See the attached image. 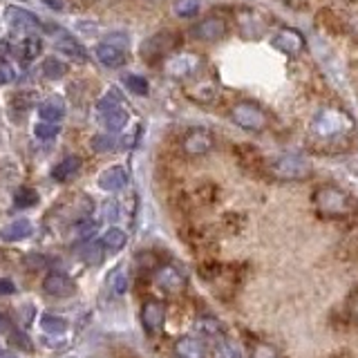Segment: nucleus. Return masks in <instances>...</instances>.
I'll list each match as a JSON object with an SVG mask.
<instances>
[{"mask_svg": "<svg viewBox=\"0 0 358 358\" xmlns=\"http://www.w3.org/2000/svg\"><path fill=\"white\" fill-rule=\"evenodd\" d=\"M313 204H316V210L320 215L327 220H347L356 213L354 197L334 184L318 186L316 193H313Z\"/></svg>", "mask_w": 358, "mask_h": 358, "instance_id": "nucleus-1", "label": "nucleus"}, {"mask_svg": "<svg viewBox=\"0 0 358 358\" xmlns=\"http://www.w3.org/2000/svg\"><path fill=\"white\" fill-rule=\"evenodd\" d=\"M352 128H354L352 117L347 115V112L336 110V108L320 110L311 121V132L316 134L318 139H324V141L338 139V137H343V134L350 132Z\"/></svg>", "mask_w": 358, "mask_h": 358, "instance_id": "nucleus-2", "label": "nucleus"}, {"mask_svg": "<svg viewBox=\"0 0 358 358\" xmlns=\"http://www.w3.org/2000/svg\"><path fill=\"white\" fill-rule=\"evenodd\" d=\"M268 173H271V177L280 179V182H302V179L311 177V164L307 157L287 152V155L275 157V159L268 164Z\"/></svg>", "mask_w": 358, "mask_h": 358, "instance_id": "nucleus-3", "label": "nucleus"}, {"mask_svg": "<svg viewBox=\"0 0 358 358\" xmlns=\"http://www.w3.org/2000/svg\"><path fill=\"white\" fill-rule=\"evenodd\" d=\"M96 112H99V119L103 123V128L110 132H119L128 126V110L123 106V101L119 96L117 90H110V92L96 103Z\"/></svg>", "mask_w": 358, "mask_h": 358, "instance_id": "nucleus-4", "label": "nucleus"}, {"mask_svg": "<svg viewBox=\"0 0 358 358\" xmlns=\"http://www.w3.org/2000/svg\"><path fill=\"white\" fill-rule=\"evenodd\" d=\"M126 34H110V36L96 45V61L101 65L110 67V70H117V67H123L128 61V52H126Z\"/></svg>", "mask_w": 358, "mask_h": 358, "instance_id": "nucleus-5", "label": "nucleus"}, {"mask_svg": "<svg viewBox=\"0 0 358 358\" xmlns=\"http://www.w3.org/2000/svg\"><path fill=\"white\" fill-rule=\"evenodd\" d=\"M231 121L238 128L249 130V132H262L268 123L266 112L257 103H253V101H240L238 106H233L231 108Z\"/></svg>", "mask_w": 358, "mask_h": 358, "instance_id": "nucleus-6", "label": "nucleus"}, {"mask_svg": "<svg viewBox=\"0 0 358 358\" xmlns=\"http://www.w3.org/2000/svg\"><path fill=\"white\" fill-rule=\"evenodd\" d=\"M152 280H155V285L168 296H179L188 285L186 275L179 271L175 264H159L155 268Z\"/></svg>", "mask_w": 358, "mask_h": 358, "instance_id": "nucleus-7", "label": "nucleus"}, {"mask_svg": "<svg viewBox=\"0 0 358 358\" xmlns=\"http://www.w3.org/2000/svg\"><path fill=\"white\" fill-rule=\"evenodd\" d=\"M3 18H5V22H7L11 29L22 34V36H25V34H29V31H34V29H41L43 27V20L36 14H31L29 9H22L18 5L5 7Z\"/></svg>", "mask_w": 358, "mask_h": 358, "instance_id": "nucleus-8", "label": "nucleus"}, {"mask_svg": "<svg viewBox=\"0 0 358 358\" xmlns=\"http://www.w3.org/2000/svg\"><path fill=\"white\" fill-rule=\"evenodd\" d=\"M215 148V137L206 128H193L184 134L182 139V150L188 157H204Z\"/></svg>", "mask_w": 358, "mask_h": 358, "instance_id": "nucleus-9", "label": "nucleus"}, {"mask_svg": "<svg viewBox=\"0 0 358 358\" xmlns=\"http://www.w3.org/2000/svg\"><path fill=\"white\" fill-rule=\"evenodd\" d=\"M166 313H168V309H166L164 300L148 298L141 305V324H143V329L148 334H159L164 329Z\"/></svg>", "mask_w": 358, "mask_h": 358, "instance_id": "nucleus-10", "label": "nucleus"}, {"mask_svg": "<svg viewBox=\"0 0 358 358\" xmlns=\"http://www.w3.org/2000/svg\"><path fill=\"white\" fill-rule=\"evenodd\" d=\"M227 31H229L227 20L220 16H206L193 27V36L204 43H217L227 36Z\"/></svg>", "mask_w": 358, "mask_h": 358, "instance_id": "nucleus-11", "label": "nucleus"}, {"mask_svg": "<svg viewBox=\"0 0 358 358\" xmlns=\"http://www.w3.org/2000/svg\"><path fill=\"white\" fill-rule=\"evenodd\" d=\"M199 65H201V59L197 54H175V56H168V61H166V72L168 76H173V78H186V76H193L197 70H199Z\"/></svg>", "mask_w": 358, "mask_h": 358, "instance_id": "nucleus-12", "label": "nucleus"}, {"mask_svg": "<svg viewBox=\"0 0 358 358\" xmlns=\"http://www.w3.org/2000/svg\"><path fill=\"white\" fill-rule=\"evenodd\" d=\"M43 291L52 298H70L76 294V285L67 273L52 271L43 280Z\"/></svg>", "mask_w": 358, "mask_h": 358, "instance_id": "nucleus-13", "label": "nucleus"}, {"mask_svg": "<svg viewBox=\"0 0 358 358\" xmlns=\"http://www.w3.org/2000/svg\"><path fill=\"white\" fill-rule=\"evenodd\" d=\"M273 48L280 50L282 54H287V56H296L305 50V36H302L298 29L282 27L273 36Z\"/></svg>", "mask_w": 358, "mask_h": 358, "instance_id": "nucleus-14", "label": "nucleus"}, {"mask_svg": "<svg viewBox=\"0 0 358 358\" xmlns=\"http://www.w3.org/2000/svg\"><path fill=\"white\" fill-rule=\"evenodd\" d=\"M43 52V38L34 36V34H25L18 43H14V56L20 63H31L34 59H38Z\"/></svg>", "mask_w": 358, "mask_h": 358, "instance_id": "nucleus-15", "label": "nucleus"}, {"mask_svg": "<svg viewBox=\"0 0 358 358\" xmlns=\"http://www.w3.org/2000/svg\"><path fill=\"white\" fill-rule=\"evenodd\" d=\"M128 184V173L123 166H110L99 175V188L106 193H119Z\"/></svg>", "mask_w": 358, "mask_h": 358, "instance_id": "nucleus-16", "label": "nucleus"}, {"mask_svg": "<svg viewBox=\"0 0 358 358\" xmlns=\"http://www.w3.org/2000/svg\"><path fill=\"white\" fill-rule=\"evenodd\" d=\"M177 358H206V345L197 336H182L173 345Z\"/></svg>", "mask_w": 358, "mask_h": 358, "instance_id": "nucleus-17", "label": "nucleus"}, {"mask_svg": "<svg viewBox=\"0 0 358 358\" xmlns=\"http://www.w3.org/2000/svg\"><path fill=\"white\" fill-rule=\"evenodd\" d=\"M173 34H157V36L148 38L143 45H141V56L145 61H152V59H162V56L168 54V50L173 48Z\"/></svg>", "mask_w": 358, "mask_h": 358, "instance_id": "nucleus-18", "label": "nucleus"}, {"mask_svg": "<svg viewBox=\"0 0 358 358\" xmlns=\"http://www.w3.org/2000/svg\"><path fill=\"white\" fill-rule=\"evenodd\" d=\"M67 115V106L61 96H50L38 103V119L48 123H61Z\"/></svg>", "mask_w": 358, "mask_h": 358, "instance_id": "nucleus-19", "label": "nucleus"}, {"mask_svg": "<svg viewBox=\"0 0 358 358\" xmlns=\"http://www.w3.org/2000/svg\"><path fill=\"white\" fill-rule=\"evenodd\" d=\"M31 233H34V224L25 217H20L0 229V242H20V240L31 238Z\"/></svg>", "mask_w": 358, "mask_h": 358, "instance_id": "nucleus-20", "label": "nucleus"}, {"mask_svg": "<svg viewBox=\"0 0 358 358\" xmlns=\"http://www.w3.org/2000/svg\"><path fill=\"white\" fill-rule=\"evenodd\" d=\"M78 171H81V157L70 155V157H65V159H61L52 168V179H54V182H59V184H67L78 175Z\"/></svg>", "mask_w": 358, "mask_h": 358, "instance_id": "nucleus-21", "label": "nucleus"}, {"mask_svg": "<svg viewBox=\"0 0 358 358\" xmlns=\"http://www.w3.org/2000/svg\"><path fill=\"white\" fill-rule=\"evenodd\" d=\"M240 27H242V34L246 38H260L262 34H264V20L262 16L257 14V11L253 9H242L240 11Z\"/></svg>", "mask_w": 358, "mask_h": 358, "instance_id": "nucleus-22", "label": "nucleus"}, {"mask_svg": "<svg viewBox=\"0 0 358 358\" xmlns=\"http://www.w3.org/2000/svg\"><path fill=\"white\" fill-rule=\"evenodd\" d=\"M210 341H213V347H210L213 358H244L242 347L235 341H231L227 334H220Z\"/></svg>", "mask_w": 358, "mask_h": 358, "instance_id": "nucleus-23", "label": "nucleus"}, {"mask_svg": "<svg viewBox=\"0 0 358 358\" xmlns=\"http://www.w3.org/2000/svg\"><path fill=\"white\" fill-rule=\"evenodd\" d=\"M56 50H59V54L65 56V59H72V61H78V63L87 61V52L83 50V45L76 43V38L67 36V34H63V38L56 43Z\"/></svg>", "mask_w": 358, "mask_h": 358, "instance_id": "nucleus-24", "label": "nucleus"}, {"mask_svg": "<svg viewBox=\"0 0 358 358\" xmlns=\"http://www.w3.org/2000/svg\"><path fill=\"white\" fill-rule=\"evenodd\" d=\"M38 324L48 336H63V334H67V329H70V322H67L63 316H54V313H41Z\"/></svg>", "mask_w": 358, "mask_h": 358, "instance_id": "nucleus-25", "label": "nucleus"}, {"mask_svg": "<svg viewBox=\"0 0 358 358\" xmlns=\"http://www.w3.org/2000/svg\"><path fill=\"white\" fill-rule=\"evenodd\" d=\"M101 244H103L106 253H119V251H123V246L128 244V235L123 233L121 229L112 227V229L106 231L103 238H101Z\"/></svg>", "mask_w": 358, "mask_h": 358, "instance_id": "nucleus-26", "label": "nucleus"}, {"mask_svg": "<svg viewBox=\"0 0 358 358\" xmlns=\"http://www.w3.org/2000/svg\"><path fill=\"white\" fill-rule=\"evenodd\" d=\"M41 70H43V76L52 78V81H59V78L67 76V72H70V65H67L65 61H61V59H56V56H48V59L43 61Z\"/></svg>", "mask_w": 358, "mask_h": 358, "instance_id": "nucleus-27", "label": "nucleus"}, {"mask_svg": "<svg viewBox=\"0 0 358 358\" xmlns=\"http://www.w3.org/2000/svg\"><path fill=\"white\" fill-rule=\"evenodd\" d=\"M188 96L190 99H195L197 103H213V101L217 99V87L208 83V81H199L197 85H193L188 90Z\"/></svg>", "mask_w": 358, "mask_h": 358, "instance_id": "nucleus-28", "label": "nucleus"}, {"mask_svg": "<svg viewBox=\"0 0 358 358\" xmlns=\"http://www.w3.org/2000/svg\"><path fill=\"white\" fill-rule=\"evenodd\" d=\"M123 85H126V90H130V94H137V96H148L150 92L148 78L141 74H126L123 76Z\"/></svg>", "mask_w": 358, "mask_h": 358, "instance_id": "nucleus-29", "label": "nucleus"}, {"mask_svg": "<svg viewBox=\"0 0 358 358\" xmlns=\"http://www.w3.org/2000/svg\"><path fill=\"white\" fill-rule=\"evenodd\" d=\"M103 255H106V249H103V244H101V240L99 242H85L83 249H81V257H83L85 264H101L103 262Z\"/></svg>", "mask_w": 358, "mask_h": 358, "instance_id": "nucleus-30", "label": "nucleus"}, {"mask_svg": "<svg viewBox=\"0 0 358 358\" xmlns=\"http://www.w3.org/2000/svg\"><path fill=\"white\" fill-rule=\"evenodd\" d=\"M199 7H201V0H175L173 11H175L177 18L190 20L199 14Z\"/></svg>", "mask_w": 358, "mask_h": 358, "instance_id": "nucleus-31", "label": "nucleus"}, {"mask_svg": "<svg viewBox=\"0 0 358 358\" xmlns=\"http://www.w3.org/2000/svg\"><path fill=\"white\" fill-rule=\"evenodd\" d=\"M36 204H38V193L34 188L22 186V188L16 190V195H14V206L16 208H31Z\"/></svg>", "mask_w": 358, "mask_h": 358, "instance_id": "nucleus-32", "label": "nucleus"}, {"mask_svg": "<svg viewBox=\"0 0 358 358\" xmlns=\"http://www.w3.org/2000/svg\"><path fill=\"white\" fill-rule=\"evenodd\" d=\"M128 285H130V280H128V273L123 271V268H117V271L110 275V289H112V294H115V296L126 294Z\"/></svg>", "mask_w": 358, "mask_h": 358, "instance_id": "nucleus-33", "label": "nucleus"}, {"mask_svg": "<svg viewBox=\"0 0 358 358\" xmlns=\"http://www.w3.org/2000/svg\"><path fill=\"white\" fill-rule=\"evenodd\" d=\"M59 132H61V126H59V123L38 121L36 126H34V134H36V139H41V141H50V139H54Z\"/></svg>", "mask_w": 358, "mask_h": 358, "instance_id": "nucleus-34", "label": "nucleus"}, {"mask_svg": "<svg viewBox=\"0 0 358 358\" xmlns=\"http://www.w3.org/2000/svg\"><path fill=\"white\" fill-rule=\"evenodd\" d=\"M117 148V139L112 134H96L92 139V150L94 152H110Z\"/></svg>", "mask_w": 358, "mask_h": 358, "instance_id": "nucleus-35", "label": "nucleus"}, {"mask_svg": "<svg viewBox=\"0 0 358 358\" xmlns=\"http://www.w3.org/2000/svg\"><path fill=\"white\" fill-rule=\"evenodd\" d=\"M251 358H282L280 356V350L271 343H257L251 352Z\"/></svg>", "mask_w": 358, "mask_h": 358, "instance_id": "nucleus-36", "label": "nucleus"}, {"mask_svg": "<svg viewBox=\"0 0 358 358\" xmlns=\"http://www.w3.org/2000/svg\"><path fill=\"white\" fill-rule=\"evenodd\" d=\"M94 231H96V222L87 220V217L76 220V224H74V235H76L78 240H87Z\"/></svg>", "mask_w": 358, "mask_h": 358, "instance_id": "nucleus-37", "label": "nucleus"}, {"mask_svg": "<svg viewBox=\"0 0 358 358\" xmlns=\"http://www.w3.org/2000/svg\"><path fill=\"white\" fill-rule=\"evenodd\" d=\"M9 343L18 347V350H25V352H31V341L27 338V334H22L18 329H11L9 334Z\"/></svg>", "mask_w": 358, "mask_h": 358, "instance_id": "nucleus-38", "label": "nucleus"}, {"mask_svg": "<svg viewBox=\"0 0 358 358\" xmlns=\"http://www.w3.org/2000/svg\"><path fill=\"white\" fill-rule=\"evenodd\" d=\"M16 78V70L7 61H0V85H9Z\"/></svg>", "mask_w": 358, "mask_h": 358, "instance_id": "nucleus-39", "label": "nucleus"}, {"mask_svg": "<svg viewBox=\"0 0 358 358\" xmlns=\"http://www.w3.org/2000/svg\"><path fill=\"white\" fill-rule=\"evenodd\" d=\"M103 215L108 222H117L119 220V204L117 201H108L106 208H103Z\"/></svg>", "mask_w": 358, "mask_h": 358, "instance_id": "nucleus-40", "label": "nucleus"}, {"mask_svg": "<svg viewBox=\"0 0 358 358\" xmlns=\"http://www.w3.org/2000/svg\"><path fill=\"white\" fill-rule=\"evenodd\" d=\"M347 309H350V318L358 324V289L350 296V305H347Z\"/></svg>", "mask_w": 358, "mask_h": 358, "instance_id": "nucleus-41", "label": "nucleus"}, {"mask_svg": "<svg viewBox=\"0 0 358 358\" xmlns=\"http://www.w3.org/2000/svg\"><path fill=\"white\" fill-rule=\"evenodd\" d=\"M9 56H14V43H11V41H0V61L9 59Z\"/></svg>", "mask_w": 358, "mask_h": 358, "instance_id": "nucleus-42", "label": "nucleus"}, {"mask_svg": "<svg viewBox=\"0 0 358 358\" xmlns=\"http://www.w3.org/2000/svg\"><path fill=\"white\" fill-rule=\"evenodd\" d=\"M11 294H16V285L7 278L0 280V296H11Z\"/></svg>", "mask_w": 358, "mask_h": 358, "instance_id": "nucleus-43", "label": "nucleus"}, {"mask_svg": "<svg viewBox=\"0 0 358 358\" xmlns=\"http://www.w3.org/2000/svg\"><path fill=\"white\" fill-rule=\"evenodd\" d=\"M11 329H14V324H11L9 316H7V313L0 311V334H7V336H9Z\"/></svg>", "mask_w": 358, "mask_h": 358, "instance_id": "nucleus-44", "label": "nucleus"}, {"mask_svg": "<svg viewBox=\"0 0 358 358\" xmlns=\"http://www.w3.org/2000/svg\"><path fill=\"white\" fill-rule=\"evenodd\" d=\"M43 5H48L52 11H65V0H43Z\"/></svg>", "mask_w": 358, "mask_h": 358, "instance_id": "nucleus-45", "label": "nucleus"}]
</instances>
